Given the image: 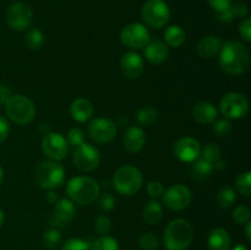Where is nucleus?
<instances>
[{
    "instance_id": "nucleus-1",
    "label": "nucleus",
    "mask_w": 251,
    "mask_h": 250,
    "mask_svg": "<svg viewBox=\"0 0 251 250\" xmlns=\"http://www.w3.org/2000/svg\"><path fill=\"white\" fill-rule=\"evenodd\" d=\"M218 55L221 69L228 75H242L250 65L249 49L239 41H227L223 43Z\"/></svg>"
},
{
    "instance_id": "nucleus-2",
    "label": "nucleus",
    "mask_w": 251,
    "mask_h": 250,
    "mask_svg": "<svg viewBox=\"0 0 251 250\" xmlns=\"http://www.w3.org/2000/svg\"><path fill=\"white\" fill-rule=\"evenodd\" d=\"M66 194L73 202L91 205L100 194V186L96 179L88 175L74 176L66 185Z\"/></svg>"
},
{
    "instance_id": "nucleus-3",
    "label": "nucleus",
    "mask_w": 251,
    "mask_h": 250,
    "mask_svg": "<svg viewBox=\"0 0 251 250\" xmlns=\"http://www.w3.org/2000/svg\"><path fill=\"white\" fill-rule=\"evenodd\" d=\"M193 240V225L184 218L173 220L164 229L163 243L167 250H186Z\"/></svg>"
},
{
    "instance_id": "nucleus-4",
    "label": "nucleus",
    "mask_w": 251,
    "mask_h": 250,
    "mask_svg": "<svg viewBox=\"0 0 251 250\" xmlns=\"http://www.w3.org/2000/svg\"><path fill=\"white\" fill-rule=\"evenodd\" d=\"M142 174L139 168L125 164L117 169L113 176V186L118 194L124 196H132L142 188Z\"/></svg>"
},
{
    "instance_id": "nucleus-5",
    "label": "nucleus",
    "mask_w": 251,
    "mask_h": 250,
    "mask_svg": "<svg viewBox=\"0 0 251 250\" xmlns=\"http://www.w3.org/2000/svg\"><path fill=\"white\" fill-rule=\"evenodd\" d=\"M65 168L59 162L43 161L36 167L34 178L37 184L46 190H56L65 181Z\"/></svg>"
},
{
    "instance_id": "nucleus-6",
    "label": "nucleus",
    "mask_w": 251,
    "mask_h": 250,
    "mask_svg": "<svg viewBox=\"0 0 251 250\" xmlns=\"http://www.w3.org/2000/svg\"><path fill=\"white\" fill-rule=\"evenodd\" d=\"M5 113L15 124L26 125L33 120L36 115V107L26 96L12 95L5 104Z\"/></svg>"
},
{
    "instance_id": "nucleus-7",
    "label": "nucleus",
    "mask_w": 251,
    "mask_h": 250,
    "mask_svg": "<svg viewBox=\"0 0 251 250\" xmlns=\"http://www.w3.org/2000/svg\"><path fill=\"white\" fill-rule=\"evenodd\" d=\"M145 25L153 29H161L171 20V10L164 0H147L141 9Z\"/></svg>"
},
{
    "instance_id": "nucleus-8",
    "label": "nucleus",
    "mask_w": 251,
    "mask_h": 250,
    "mask_svg": "<svg viewBox=\"0 0 251 250\" xmlns=\"http://www.w3.org/2000/svg\"><path fill=\"white\" fill-rule=\"evenodd\" d=\"M220 110L226 119H242L249 112V100L243 93L229 92L221 100Z\"/></svg>"
},
{
    "instance_id": "nucleus-9",
    "label": "nucleus",
    "mask_w": 251,
    "mask_h": 250,
    "mask_svg": "<svg viewBox=\"0 0 251 250\" xmlns=\"http://www.w3.org/2000/svg\"><path fill=\"white\" fill-rule=\"evenodd\" d=\"M119 37L123 46L129 49H144L151 41L150 31L140 22H131L123 27Z\"/></svg>"
},
{
    "instance_id": "nucleus-10",
    "label": "nucleus",
    "mask_w": 251,
    "mask_h": 250,
    "mask_svg": "<svg viewBox=\"0 0 251 250\" xmlns=\"http://www.w3.org/2000/svg\"><path fill=\"white\" fill-rule=\"evenodd\" d=\"M76 169L82 173H91L96 171L100 163V153L98 149L88 142H83L75 147L73 156Z\"/></svg>"
},
{
    "instance_id": "nucleus-11",
    "label": "nucleus",
    "mask_w": 251,
    "mask_h": 250,
    "mask_svg": "<svg viewBox=\"0 0 251 250\" xmlns=\"http://www.w3.org/2000/svg\"><path fill=\"white\" fill-rule=\"evenodd\" d=\"M6 24L12 31H26L33 21V12L31 7L22 1L14 2L10 5L5 14Z\"/></svg>"
},
{
    "instance_id": "nucleus-12",
    "label": "nucleus",
    "mask_w": 251,
    "mask_h": 250,
    "mask_svg": "<svg viewBox=\"0 0 251 250\" xmlns=\"http://www.w3.org/2000/svg\"><path fill=\"white\" fill-rule=\"evenodd\" d=\"M42 152L50 161L60 162L69 153V144L60 132H47L42 139Z\"/></svg>"
},
{
    "instance_id": "nucleus-13",
    "label": "nucleus",
    "mask_w": 251,
    "mask_h": 250,
    "mask_svg": "<svg viewBox=\"0 0 251 250\" xmlns=\"http://www.w3.org/2000/svg\"><path fill=\"white\" fill-rule=\"evenodd\" d=\"M163 203L172 211L185 210L193 200V194L188 186L183 184H174L163 193Z\"/></svg>"
},
{
    "instance_id": "nucleus-14",
    "label": "nucleus",
    "mask_w": 251,
    "mask_h": 250,
    "mask_svg": "<svg viewBox=\"0 0 251 250\" xmlns=\"http://www.w3.org/2000/svg\"><path fill=\"white\" fill-rule=\"evenodd\" d=\"M87 132L91 139L97 144H108L117 136L118 127L117 124L109 118L100 117L95 118L90 123Z\"/></svg>"
},
{
    "instance_id": "nucleus-15",
    "label": "nucleus",
    "mask_w": 251,
    "mask_h": 250,
    "mask_svg": "<svg viewBox=\"0 0 251 250\" xmlns=\"http://www.w3.org/2000/svg\"><path fill=\"white\" fill-rule=\"evenodd\" d=\"M201 149L202 146L198 139L191 136H184L176 141L173 146V153L180 162L191 163L200 157Z\"/></svg>"
},
{
    "instance_id": "nucleus-16",
    "label": "nucleus",
    "mask_w": 251,
    "mask_h": 250,
    "mask_svg": "<svg viewBox=\"0 0 251 250\" xmlns=\"http://www.w3.org/2000/svg\"><path fill=\"white\" fill-rule=\"evenodd\" d=\"M120 69L125 77L129 80H136L144 73V59L135 51H127L120 59Z\"/></svg>"
},
{
    "instance_id": "nucleus-17",
    "label": "nucleus",
    "mask_w": 251,
    "mask_h": 250,
    "mask_svg": "<svg viewBox=\"0 0 251 250\" xmlns=\"http://www.w3.org/2000/svg\"><path fill=\"white\" fill-rule=\"evenodd\" d=\"M123 147L129 153H139L146 144V134L140 126H129L123 134Z\"/></svg>"
},
{
    "instance_id": "nucleus-18",
    "label": "nucleus",
    "mask_w": 251,
    "mask_h": 250,
    "mask_svg": "<svg viewBox=\"0 0 251 250\" xmlns=\"http://www.w3.org/2000/svg\"><path fill=\"white\" fill-rule=\"evenodd\" d=\"M217 108L213 103L207 102V100H201L198 102L191 109V117L196 123L202 125L213 124L217 119Z\"/></svg>"
},
{
    "instance_id": "nucleus-19",
    "label": "nucleus",
    "mask_w": 251,
    "mask_h": 250,
    "mask_svg": "<svg viewBox=\"0 0 251 250\" xmlns=\"http://www.w3.org/2000/svg\"><path fill=\"white\" fill-rule=\"evenodd\" d=\"M145 58L152 64H162L168 59L169 48L161 39H152L144 48Z\"/></svg>"
},
{
    "instance_id": "nucleus-20",
    "label": "nucleus",
    "mask_w": 251,
    "mask_h": 250,
    "mask_svg": "<svg viewBox=\"0 0 251 250\" xmlns=\"http://www.w3.org/2000/svg\"><path fill=\"white\" fill-rule=\"evenodd\" d=\"M222 41H221L220 37L213 36H206L201 39L198 43L196 47V51H198V55L202 59H211L215 58L216 55L220 54L221 48H222Z\"/></svg>"
},
{
    "instance_id": "nucleus-21",
    "label": "nucleus",
    "mask_w": 251,
    "mask_h": 250,
    "mask_svg": "<svg viewBox=\"0 0 251 250\" xmlns=\"http://www.w3.org/2000/svg\"><path fill=\"white\" fill-rule=\"evenodd\" d=\"M70 113L73 119H75L78 123H85L92 118L95 113V107L92 102L86 98H77L71 103Z\"/></svg>"
},
{
    "instance_id": "nucleus-22",
    "label": "nucleus",
    "mask_w": 251,
    "mask_h": 250,
    "mask_svg": "<svg viewBox=\"0 0 251 250\" xmlns=\"http://www.w3.org/2000/svg\"><path fill=\"white\" fill-rule=\"evenodd\" d=\"M207 245L210 250H229L232 245L229 233L225 228H215L208 234Z\"/></svg>"
},
{
    "instance_id": "nucleus-23",
    "label": "nucleus",
    "mask_w": 251,
    "mask_h": 250,
    "mask_svg": "<svg viewBox=\"0 0 251 250\" xmlns=\"http://www.w3.org/2000/svg\"><path fill=\"white\" fill-rule=\"evenodd\" d=\"M54 205V218L58 222L68 223L75 217L76 208L70 199H59Z\"/></svg>"
},
{
    "instance_id": "nucleus-24",
    "label": "nucleus",
    "mask_w": 251,
    "mask_h": 250,
    "mask_svg": "<svg viewBox=\"0 0 251 250\" xmlns=\"http://www.w3.org/2000/svg\"><path fill=\"white\" fill-rule=\"evenodd\" d=\"M142 218L150 225H158L163 218V207L157 200H150L142 208Z\"/></svg>"
},
{
    "instance_id": "nucleus-25",
    "label": "nucleus",
    "mask_w": 251,
    "mask_h": 250,
    "mask_svg": "<svg viewBox=\"0 0 251 250\" xmlns=\"http://www.w3.org/2000/svg\"><path fill=\"white\" fill-rule=\"evenodd\" d=\"M186 33L183 27L178 25H171L164 31V43L172 48H179L185 43Z\"/></svg>"
},
{
    "instance_id": "nucleus-26",
    "label": "nucleus",
    "mask_w": 251,
    "mask_h": 250,
    "mask_svg": "<svg viewBox=\"0 0 251 250\" xmlns=\"http://www.w3.org/2000/svg\"><path fill=\"white\" fill-rule=\"evenodd\" d=\"M213 171H215V167H213L211 163H208L207 161H205L203 158H201V157H199L198 159L191 162V167H190L191 176L195 179H199V180H202V179L210 176Z\"/></svg>"
},
{
    "instance_id": "nucleus-27",
    "label": "nucleus",
    "mask_w": 251,
    "mask_h": 250,
    "mask_svg": "<svg viewBox=\"0 0 251 250\" xmlns=\"http://www.w3.org/2000/svg\"><path fill=\"white\" fill-rule=\"evenodd\" d=\"M157 119H158V110L154 107L147 105L139 109V112L136 113L137 123L142 126H151L156 123Z\"/></svg>"
},
{
    "instance_id": "nucleus-28",
    "label": "nucleus",
    "mask_w": 251,
    "mask_h": 250,
    "mask_svg": "<svg viewBox=\"0 0 251 250\" xmlns=\"http://www.w3.org/2000/svg\"><path fill=\"white\" fill-rule=\"evenodd\" d=\"M237 200V193L232 186L227 185L218 191L217 205L221 208H230Z\"/></svg>"
},
{
    "instance_id": "nucleus-29",
    "label": "nucleus",
    "mask_w": 251,
    "mask_h": 250,
    "mask_svg": "<svg viewBox=\"0 0 251 250\" xmlns=\"http://www.w3.org/2000/svg\"><path fill=\"white\" fill-rule=\"evenodd\" d=\"M200 157L215 167V164L222 159V150L220 149V146H218V145L207 144V145H205V147H203V149H201Z\"/></svg>"
},
{
    "instance_id": "nucleus-30",
    "label": "nucleus",
    "mask_w": 251,
    "mask_h": 250,
    "mask_svg": "<svg viewBox=\"0 0 251 250\" xmlns=\"http://www.w3.org/2000/svg\"><path fill=\"white\" fill-rule=\"evenodd\" d=\"M25 44L32 50H38L44 44V34L39 28H31L25 36Z\"/></svg>"
},
{
    "instance_id": "nucleus-31",
    "label": "nucleus",
    "mask_w": 251,
    "mask_h": 250,
    "mask_svg": "<svg viewBox=\"0 0 251 250\" xmlns=\"http://www.w3.org/2000/svg\"><path fill=\"white\" fill-rule=\"evenodd\" d=\"M235 188L238 193L242 194L243 196L249 198L251 195V172L247 171L240 173L235 179Z\"/></svg>"
},
{
    "instance_id": "nucleus-32",
    "label": "nucleus",
    "mask_w": 251,
    "mask_h": 250,
    "mask_svg": "<svg viewBox=\"0 0 251 250\" xmlns=\"http://www.w3.org/2000/svg\"><path fill=\"white\" fill-rule=\"evenodd\" d=\"M90 250H119V244L117 239L109 235H102L93 242Z\"/></svg>"
},
{
    "instance_id": "nucleus-33",
    "label": "nucleus",
    "mask_w": 251,
    "mask_h": 250,
    "mask_svg": "<svg viewBox=\"0 0 251 250\" xmlns=\"http://www.w3.org/2000/svg\"><path fill=\"white\" fill-rule=\"evenodd\" d=\"M61 243V234L55 228H49L43 233V244L49 249H56Z\"/></svg>"
},
{
    "instance_id": "nucleus-34",
    "label": "nucleus",
    "mask_w": 251,
    "mask_h": 250,
    "mask_svg": "<svg viewBox=\"0 0 251 250\" xmlns=\"http://www.w3.org/2000/svg\"><path fill=\"white\" fill-rule=\"evenodd\" d=\"M139 247L142 250H157L159 247V239L154 233L147 232L139 238Z\"/></svg>"
},
{
    "instance_id": "nucleus-35",
    "label": "nucleus",
    "mask_w": 251,
    "mask_h": 250,
    "mask_svg": "<svg viewBox=\"0 0 251 250\" xmlns=\"http://www.w3.org/2000/svg\"><path fill=\"white\" fill-rule=\"evenodd\" d=\"M96 201H97L98 207L102 211H104V212H109V211L114 210L115 203H117V199L110 193H104L102 195L100 194V196H98Z\"/></svg>"
},
{
    "instance_id": "nucleus-36",
    "label": "nucleus",
    "mask_w": 251,
    "mask_h": 250,
    "mask_svg": "<svg viewBox=\"0 0 251 250\" xmlns=\"http://www.w3.org/2000/svg\"><path fill=\"white\" fill-rule=\"evenodd\" d=\"M66 141H68L69 146H74V147H77L80 146L81 144L85 142V131L80 127H73V129L69 130L68 135H66Z\"/></svg>"
},
{
    "instance_id": "nucleus-37",
    "label": "nucleus",
    "mask_w": 251,
    "mask_h": 250,
    "mask_svg": "<svg viewBox=\"0 0 251 250\" xmlns=\"http://www.w3.org/2000/svg\"><path fill=\"white\" fill-rule=\"evenodd\" d=\"M232 131V123L229 119H221L213 123V132L217 137H226Z\"/></svg>"
},
{
    "instance_id": "nucleus-38",
    "label": "nucleus",
    "mask_w": 251,
    "mask_h": 250,
    "mask_svg": "<svg viewBox=\"0 0 251 250\" xmlns=\"http://www.w3.org/2000/svg\"><path fill=\"white\" fill-rule=\"evenodd\" d=\"M233 220L235 221V223L238 225H245L247 222L250 221V210L249 207L244 205H239L233 210Z\"/></svg>"
},
{
    "instance_id": "nucleus-39",
    "label": "nucleus",
    "mask_w": 251,
    "mask_h": 250,
    "mask_svg": "<svg viewBox=\"0 0 251 250\" xmlns=\"http://www.w3.org/2000/svg\"><path fill=\"white\" fill-rule=\"evenodd\" d=\"M61 250H90V245L81 238H70L64 243Z\"/></svg>"
},
{
    "instance_id": "nucleus-40",
    "label": "nucleus",
    "mask_w": 251,
    "mask_h": 250,
    "mask_svg": "<svg viewBox=\"0 0 251 250\" xmlns=\"http://www.w3.org/2000/svg\"><path fill=\"white\" fill-rule=\"evenodd\" d=\"M96 230L100 235H108V233L112 230V221L108 216L100 215L96 220Z\"/></svg>"
},
{
    "instance_id": "nucleus-41",
    "label": "nucleus",
    "mask_w": 251,
    "mask_h": 250,
    "mask_svg": "<svg viewBox=\"0 0 251 250\" xmlns=\"http://www.w3.org/2000/svg\"><path fill=\"white\" fill-rule=\"evenodd\" d=\"M238 32L242 36V38L244 39L247 43L251 42V19L250 17H245L242 22L239 24L238 27Z\"/></svg>"
},
{
    "instance_id": "nucleus-42",
    "label": "nucleus",
    "mask_w": 251,
    "mask_h": 250,
    "mask_svg": "<svg viewBox=\"0 0 251 250\" xmlns=\"http://www.w3.org/2000/svg\"><path fill=\"white\" fill-rule=\"evenodd\" d=\"M146 191H147V194L151 196V198H153V199L161 198L164 193V186L162 185L161 181L152 180L147 184Z\"/></svg>"
},
{
    "instance_id": "nucleus-43",
    "label": "nucleus",
    "mask_w": 251,
    "mask_h": 250,
    "mask_svg": "<svg viewBox=\"0 0 251 250\" xmlns=\"http://www.w3.org/2000/svg\"><path fill=\"white\" fill-rule=\"evenodd\" d=\"M229 10L233 16H234V19H237V17H244L248 15V6L242 1L232 2L229 6Z\"/></svg>"
},
{
    "instance_id": "nucleus-44",
    "label": "nucleus",
    "mask_w": 251,
    "mask_h": 250,
    "mask_svg": "<svg viewBox=\"0 0 251 250\" xmlns=\"http://www.w3.org/2000/svg\"><path fill=\"white\" fill-rule=\"evenodd\" d=\"M207 2L217 14H220V12L226 11L230 6L233 0H207Z\"/></svg>"
},
{
    "instance_id": "nucleus-45",
    "label": "nucleus",
    "mask_w": 251,
    "mask_h": 250,
    "mask_svg": "<svg viewBox=\"0 0 251 250\" xmlns=\"http://www.w3.org/2000/svg\"><path fill=\"white\" fill-rule=\"evenodd\" d=\"M10 132V124L6 120V118L0 115V145L7 139Z\"/></svg>"
},
{
    "instance_id": "nucleus-46",
    "label": "nucleus",
    "mask_w": 251,
    "mask_h": 250,
    "mask_svg": "<svg viewBox=\"0 0 251 250\" xmlns=\"http://www.w3.org/2000/svg\"><path fill=\"white\" fill-rule=\"evenodd\" d=\"M11 96V90H10L6 85H1V83H0V105L6 104V102L10 100Z\"/></svg>"
},
{
    "instance_id": "nucleus-47",
    "label": "nucleus",
    "mask_w": 251,
    "mask_h": 250,
    "mask_svg": "<svg viewBox=\"0 0 251 250\" xmlns=\"http://www.w3.org/2000/svg\"><path fill=\"white\" fill-rule=\"evenodd\" d=\"M47 200H48V202L50 203H55L56 201L59 200L58 194H56L54 190H49V193L47 194Z\"/></svg>"
},
{
    "instance_id": "nucleus-48",
    "label": "nucleus",
    "mask_w": 251,
    "mask_h": 250,
    "mask_svg": "<svg viewBox=\"0 0 251 250\" xmlns=\"http://www.w3.org/2000/svg\"><path fill=\"white\" fill-rule=\"evenodd\" d=\"M245 235H247L248 242H250L251 240V221L245 223Z\"/></svg>"
},
{
    "instance_id": "nucleus-49",
    "label": "nucleus",
    "mask_w": 251,
    "mask_h": 250,
    "mask_svg": "<svg viewBox=\"0 0 251 250\" xmlns=\"http://www.w3.org/2000/svg\"><path fill=\"white\" fill-rule=\"evenodd\" d=\"M5 222V215H4V211L0 208V228L2 227V225H4Z\"/></svg>"
},
{
    "instance_id": "nucleus-50",
    "label": "nucleus",
    "mask_w": 251,
    "mask_h": 250,
    "mask_svg": "<svg viewBox=\"0 0 251 250\" xmlns=\"http://www.w3.org/2000/svg\"><path fill=\"white\" fill-rule=\"evenodd\" d=\"M233 250H248V249L244 244H237L234 248H233Z\"/></svg>"
},
{
    "instance_id": "nucleus-51",
    "label": "nucleus",
    "mask_w": 251,
    "mask_h": 250,
    "mask_svg": "<svg viewBox=\"0 0 251 250\" xmlns=\"http://www.w3.org/2000/svg\"><path fill=\"white\" fill-rule=\"evenodd\" d=\"M2 180H4V169L0 167V184L2 183Z\"/></svg>"
}]
</instances>
